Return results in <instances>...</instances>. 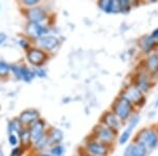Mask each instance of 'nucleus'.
I'll use <instances>...</instances> for the list:
<instances>
[{
    "mask_svg": "<svg viewBox=\"0 0 158 156\" xmlns=\"http://www.w3.org/2000/svg\"><path fill=\"white\" fill-rule=\"evenodd\" d=\"M114 111L121 119H127L131 113V102L126 97H121L114 106Z\"/></svg>",
    "mask_w": 158,
    "mask_h": 156,
    "instance_id": "obj_1",
    "label": "nucleus"
},
{
    "mask_svg": "<svg viewBox=\"0 0 158 156\" xmlns=\"http://www.w3.org/2000/svg\"><path fill=\"white\" fill-rule=\"evenodd\" d=\"M139 139L140 142L143 144L146 147L150 148V149H153L155 145H157V135L156 133L152 130H144L139 134Z\"/></svg>",
    "mask_w": 158,
    "mask_h": 156,
    "instance_id": "obj_2",
    "label": "nucleus"
},
{
    "mask_svg": "<svg viewBox=\"0 0 158 156\" xmlns=\"http://www.w3.org/2000/svg\"><path fill=\"white\" fill-rule=\"evenodd\" d=\"M146 155V145L141 142L136 145H131L127 148L124 156H144Z\"/></svg>",
    "mask_w": 158,
    "mask_h": 156,
    "instance_id": "obj_3",
    "label": "nucleus"
},
{
    "mask_svg": "<svg viewBox=\"0 0 158 156\" xmlns=\"http://www.w3.org/2000/svg\"><path fill=\"white\" fill-rule=\"evenodd\" d=\"M27 58H29L30 62L33 65H41V63L45 59V54L40 50H32L27 54Z\"/></svg>",
    "mask_w": 158,
    "mask_h": 156,
    "instance_id": "obj_4",
    "label": "nucleus"
},
{
    "mask_svg": "<svg viewBox=\"0 0 158 156\" xmlns=\"http://www.w3.org/2000/svg\"><path fill=\"white\" fill-rule=\"evenodd\" d=\"M43 128H44V124L41 120H38L35 122V124L31 129V138L34 140L35 142L38 141L43 136Z\"/></svg>",
    "mask_w": 158,
    "mask_h": 156,
    "instance_id": "obj_5",
    "label": "nucleus"
},
{
    "mask_svg": "<svg viewBox=\"0 0 158 156\" xmlns=\"http://www.w3.org/2000/svg\"><path fill=\"white\" fill-rule=\"evenodd\" d=\"M86 148H88V150L90 151L94 156H103L108 152L106 148L104 147L103 145L99 144V142H96V141L90 142Z\"/></svg>",
    "mask_w": 158,
    "mask_h": 156,
    "instance_id": "obj_6",
    "label": "nucleus"
},
{
    "mask_svg": "<svg viewBox=\"0 0 158 156\" xmlns=\"http://www.w3.org/2000/svg\"><path fill=\"white\" fill-rule=\"evenodd\" d=\"M97 135L99 139H101L103 142H111L114 138V133L110 128L106 127H98Z\"/></svg>",
    "mask_w": 158,
    "mask_h": 156,
    "instance_id": "obj_7",
    "label": "nucleus"
},
{
    "mask_svg": "<svg viewBox=\"0 0 158 156\" xmlns=\"http://www.w3.org/2000/svg\"><path fill=\"white\" fill-rule=\"evenodd\" d=\"M39 117V113L35 110H27L24 111L23 113L20 115V120H21L23 124H31V122L35 121Z\"/></svg>",
    "mask_w": 158,
    "mask_h": 156,
    "instance_id": "obj_8",
    "label": "nucleus"
},
{
    "mask_svg": "<svg viewBox=\"0 0 158 156\" xmlns=\"http://www.w3.org/2000/svg\"><path fill=\"white\" fill-rule=\"evenodd\" d=\"M44 31L45 30L43 29L41 25H39L38 23H35V22H31V23L27 24V34L32 37H40Z\"/></svg>",
    "mask_w": 158,
    "mask_h": 156,
    "instance_id": "obj_9",
    "label": "nucleus"
},
{
    "mask_svg": "<svg viewBox=\"0 0 158 156\" xmlns=\"http://www.w3.org/2000/svg\"><path fill=\"white\" fill-rule=\"evenodd\" d=\"M39 44L45 50H53L58 44V40L55 37L45 36L39 39Z\"/></svg>",
    "mask_w": 158,
    "mask_h": 156,
    "instance_id": "obj_10",
    "label": "nucleus"
},
{
    "mask_svg": "<svg viewBox=\"0 0 158 156\" xmlns=\"http://www.w3.org/2000/svg\"><path fill=\"white\" fill-rule=\"evenodd\" d=\"M29 18L32 20V22L38 23L42 21L45 18V13L41 9H32L29 12Z\"/></svg>",
    "mask_w": 158,
    "mask_h": 156,
    "instance_id": "obj_11",
    "label": "nucleus"
},
{
    "mask_svg": "<svg viewBox=\"0 0 158 156\" xmlns=\"http://www.w3.org/2000/svg\"><path fill=\"white\" fill-rule=\"evenodd\" d=\"M124 97H126L130 102H136L137 103V102L139 101V99L141 98V93H140V91L137 88L131 86V88H129V90L127 91L126 96Z\"/></svg>",
    "mask_w": 158,
    "mask_h": 156,
    "instance_id": "obj_12",
    "label": "nucleus"
},
{
    "mask_svg": "<svg viewBox=\"0 0 158 156\" xmlns=\"http://www.w3.org/2000/svg\"><path fill=\"white\" fill-rule=\"evenodd\" d=\"M103 121L106 124V126L112 129H118L119 128V120L117 119V117L112 113H106L104 116Z\"/></svg>",
    "mask_w": 158,
    "mask_h": 156,
    "instance_id": "obj_13",
    "label": "nucleus"
},
{
    "mask_svg": "<svg viewBox=\"0 0 158 156\" xmlns=\"http://www.w3.org/2000/svg\"><path fill=\"white\" fill-rule=\"evenodd\" d=\"M147 66L148 70L152 73H156L158 71V55L153 54L149 57V59L147 61Z\"/></svg>",
    "mask_w": 158,
    "mask_h": 156,
    "instance_id": "obj_14",
    "label": "nucleus"
},
{
    "mask_svg": "<svg viewBox=\"0 0 158 156\" xmlns=\"http://www.w3.org/2000/svg\"><path fill=\"white\" fill-rule=\"evenodd\" d=\"M141 48H143V51L146 53L150 52L152 50V48L154 47V39L152 36H146L141 39Z\"/></svg>",
    "mask_w": 158,
    "mask_h": 156,
    "instance_id": "obj_15",
    "label": "nucleus"
},
{
    "mask_svg": "<svg viewBox=\"0 0 158 156\" xmlns=\"http://www.w3.org/2000/svg\"><path fill=\"white\" fill-rule=\"evenodd\" d=\"M137 84H138V88L141 89L142 91H146L148 89V78L146 75L143 74H140L137 79Z\"/></svg>",
    "mask_w": 158,
    "mask_h": 156,
    "instance_id": "obj_16",
    "label": "nucleus"
},
{
    "mask_svg": "<svg viewBox=\"0 0 158 156\" xmlns=\"http://www.w3.org/2000/svg\"><path fill=\"white\" fill-rule=\"evenodd\" d=\"M34 77V74L31 72L29 69L27 68H21V78L24 79L25 81H31Z\"/></svg>",
    "mask_w": 158,
    "mask_h": 156,
    "instance_id": "obj_17",
    "label": "nucleus"
},
{
    "mask_svg": "<svg viewBox=\"0 0 158 156\" xmlns=\"http://www.w3.org/2000/svg\"><path fill=\"white\" fill-rule=\"evenodd\" d=\"M62 132L60 130H53V133H52V136H51V140L52 142H59L61 139H62Z\"/></svg>",
    "mask_w": 158,
    "mask_h": 156,
    "instance_id": "obj_18",
    "label": "nucleus"
},
{
    "mask_svg": "<svg viewBox=\"0 0 158 156\" xmlns=\"http://www.w3.org/2000/svg\"><path fill=\"white\" fill-rule=\"evenodd\" d=\"M111 2L110 0H102V1L99 2V7H100L102 11L110 13V7H111Z\"/></svg>",
    "mask_w": 158,
    "mask_h": 156,
    "instance_id": "obj_19",
    "label": "nucleus"
},
{
    "mask_svg": "<svg viewBox=\"0 0 158 156\" xmlns=\"http://www.w3.org/2000/svg\"><path fill=\"white\" fill-rule=\"evenodd\" d=\"M121 12L120 10V1H112L111 7H110V13H118Z\"/></svg>",
    "mask_w": 158,
    "mask_h": 156,
    "instance_id": "obj_20",
    "label": "nucleus"
},
{
    "mask_svg": "<svg viewBox=\"0 0 158 156\" xmlns=\"http://www.w3.org/2000/svg\"><path fill=\"white\" fill-rule=\"evenodd\" d=\"M10 71L9 65H6L4 61H0V76H6L7 75Z\"/></svg>",
    "mask_w": 158,
    "mask_h": 156,
    "instance_id": "obj_21",
    "label": "nucleus"
},
{
    "mask_svg": "<svg viewBox=\"0 0 158 156\" xmlns=\"http://www.w3.org/2000/svg\"><path fill=\"white\" fill-rule=\"evenodd\" d=\"M130 136H131V133L128 132V131L126 130V131L122 133V135L120 136V138H119V144H120V145H124V144H126V142L129 140Z\"/></svg>",
    "mask_w": 158,
    "mask_h": 156,
    "instance_id": "obj_22",
    "label": "nucleus"
},
{
    "mask_svg": "<svg viewBox=\"0 0 158 156\" xmlns=\"http://www.w3.org/2000/svg\"><path fill=\"white\" fill-rule=\"evenodd\" d=\"M120 10L121 12H128L130 10V2L128 0H122L120 1Z\"/></svg>",
    "mask_w": 158,
    "mask_h": 156,
    "instance_id": "obj_23",
    "label": "nucleus"
},
{
    "mask_svg": "<svg viewBox=\"0 0 158 156\" xmlns=\"http://www.w3.org/2000/svg\"><path fill=\"white\" fill-rule=\"evenodd\" d=\"M52 153H53V155H55V156H60V155L63 153V149H62V147H60V145H58V147L54 148V149L52 150Z\"/></svg>",
    "mask_w": 158,
    "mask_h": 156,
    "instance_id": "obj_24",
    "label": "nucleus"
},
{
    "mask_svg": "<svg viewBox=\"0 0 158 156\" xmlns=\"http://www.w3.org/2000/svg\"><path fill=\"white\" fill-rule=\"evenodd\" d=\"M36 145H37V148H42L44 145H47V138H45L44 135H43L38 141H36Z\"/></svg>",
    "mask_w": 158,
    "mask_h": 156,
    "instance_id": "obj_25",
    "label": "nucleus"
},
{
    "mask_svg": "<svg viewBox=\"0 0 158 156\" xmlns=\"http://www.w3.org/2000/svg\"><path fill=\"white\" fill-rule=\"evenodd\" d=\"M30 136H31L30 132H23V133H21V139H22V141L27 142V140H30Z\"/></svg>",
    "mask_w": 158,
    "mask_h": 156,
    "instance_id": "obj_26",
    "label": "nucleus"
},
{
    "mask_svg": "<svg viewBox=\"0 0 158 156\" xmlns=\"http://www.w3.org/2000/svg\"><path fill=\"white\" fill-rule=\"evenodd\" d=\"M10 142H11L12 145H16L17 144V139H16V136L15 135H10V138H9Z\"/></svg>",
    "mask_w": 158,
    "mask_h": 156,
    "instance_id": "obj_27",
    "label": "nucleus"
},
{
    "mask_svg": "<svg viewBox=\"0 0 158 156\" xmlns=\"http://www.w3.org/2000/svg\"><path fill=\"white\" fill-rule=\"evenodd\" d=\"M38 2V0H24L23 3L27 6H33V4H36Z\"/></svg>",
    "mask_w": 158,
    "mask_h": 156,
    "instance_id": "obj_28",
    "label": "nucleus"
},
{
    "mask_svg": "<svg viewBox=\"0 0 158 156\" xmlns=\"http://www.w3.org/2000/svg\"><path fill=\"white\" fill-rule=\"evenodd\" d=\"M36 73L38 74V76H40V77H44V76H45V73L43 72L42 70H40V69H37Z\"/></svg>",
    "mask_w": 158,
    "mask_h": 156,
    "instance_id": "obj_29",
    "label": "nucleus"
},
{
    "mask_svg": "<svg viewBox=\"0 0 158 156\" xmlns=\"http://www.w3.org/2000/svg\"><path fill=\"white\" fill-rule=\"evenodd\" d=\"M6 39V35L3 34V33H0V44Z\"/></svg>",
    "mask_w": 158,
    "mask_h": 156,
    "instance_id": "obj_30",
    "label": "nucleus"
},
{
    "mask_svg": "<svg viewBox=\"0 0 158 156\" xmlns=\"http://www.w3.org/2000/svg\"><path fill=\"white\" fill-rule=\"evenodd\" d=\"M152 37H153V38H155V37L158 38V29H157L156 31H154V33H153Z\"/></svg>",
    "mask_w": 158,
    "mask_h": 156,
    "instance_id": "obj_31",
    "label": "nucleus"
},
{
    "mask_svg": "<svg viewBox=\"0 0 158 156\" xmlns=\"http://www.w3.org/2000/svg\"><path fill=\"white\" fill-rule=\"evenodd\" d=\"M18 152H19V149H15V150L12 152V155H11V156H16V155H17V153H18Z\"/></svg>",
    "mask_w": 158,
    "mask_h": 156,
    "instance_id": "obj_32",
    "label": "nucleus"
},
{
    "mask_svg": "<svg viewBox=\"0 0 158 156\" xmlns=\"http://www.w3.org/2000/svg\"><path fill=\"white\" fill-rule=\"evenodd\" d=\"M23 45L24 48H27V41H24V40H22V41H20V45Z\"/></svg>",
    "mask_w": 158,
    "mask_h": 156,
    "instance_id": "obj_33",
    "label": "nucleus"
},
{
    "mask_svg": "<svg viewBox=\"0 0 158 156\" xmlns=\"http://www.w3.org/2000/svg\"><path fill=\"white\" fill-rule=\"evenodd\" d=\"M0 156H2V153H0Z\"/></svg>",
    "mask_w": 158,
    "mask_h": 156,
    "instance_id": "obj_34",
    "label": "nucleus"
},
{
    "mask_svg": "<svg viewBox=\"0 0 158 156\" xmlns=\"http://www.w3.org/2000/svg\"><path fill=\"white\" fill-rule=\"evenodd\" d=\"M42 156H49V155H42Z\"/></svg>",
    "mask_w": 158,
    "mask_h": 156,
    "instance_id": "obj_35",
    "label": "nucleus"
}]
</instances>
